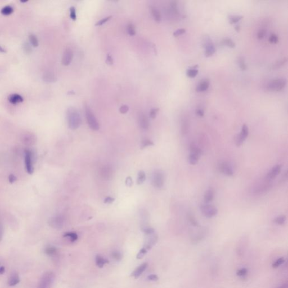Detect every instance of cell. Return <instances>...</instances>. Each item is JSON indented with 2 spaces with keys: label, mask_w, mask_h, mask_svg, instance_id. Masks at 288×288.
Masks as SVG:
<instances>
[{
  "label": "cell",
  "mask_w": 288,
  "mask_h": 288,
  "mask_svg": "<svg viewBox=\"0 0 288 288\" xmlns=\"http://www.w3.org/2000/svg\"><path fill=\"white\" fill-rule=\"evenodd\" d=\"M67 121L69 127L71 129H77L81 124V117L77 109L71 107L67 109Z\"/></svg>",
  "instance_id": "obj_1"
},
{
  "label": "cell",
  "mask_w": 288,
  "mask_h": 288,
  "mask_svg": "<svg viewBox=\"0 0 288 288\" xmlns=\"http://www.w3.org/2000/svg\"><path fill=\"white\" fill-rule=\"evenodd\" d=\"M287 84V79L285 78L274 79L267 84V88L270 91H280Z\"/></svg>",
  "instance_id": "obj_2"
},
{
  "label": "cell",
  "mask_w": 288,
  "mask_h": 288,
  "mask_svg": "<svg viewBox=\"0 0 288 288\" xmlns=\"http://www.w3.org/2000/svg\"><path fill=\"white\" fill-rule=\"evenodd\" d=\"M85 113L87 123L90 129L94 131L98 130L100 129V125L98 120L88 105H86L85 107Z\"/></svg>",
  "instance_id": "obj_3"
},
{
  "label": "cell",
  "mask_w": 288,
  "mask_h": 288,
  "mask_svg": "<svg viewBox=\"0 0 288 288\" xmlns=\"http://www.w3.org/2000/svg\"><path fill=\"white\" fill-rule=\"evenodd\" d=\"M55 278V275L51 271L45 273L39 282L37 288H50Z\"/></svg>",
  "instance_id": "obj_4"
},
{
  "label": "cell",
  "mask_w": 288,
  "mask_h": 288,
  "mask_svg": "<svg viewBox=\"0 0 288 288\" xmlns=\"http://www.w3.org/2000/svg\"><path fill=\"white\" fill-rule=\"evenodd\" d=\"M152 184L156 188L162 187L165 182V176L164 173L160 170H155L152 175Z\"/></svg>",
  "instance_id": "obj_5"
},
{
  "label": "cell",
  "mask_w": 288,
  "mask_h": 288,
  "mask_svg": "<svg viewBox=\"0 0 288 288\" xmlns=\"http://www.w3.org/2000/svg\"><path fill=\"white\" fill-rule=\"evenodd\" d=\"M201 211L206 218L213 217L218 213V209L216 206L206 203L201 205Z\"/></svg>",
  "instance_id": "obj_6"
},
{
  "label": "cell",
  "mask_w": 288,
  "mask_h": 288,
  "mask_svg": "<svg viewBox=\"0 0 288 288\" xmlns=\"http://www.w3.org/2000/svg\"><path fill=\"white\" fill-rule=\"evenodd\" d=\"M248 134H249V129L247 125L244 124L242 126L240 134L237 135L235 140V143L237 146H240L242 145V143L244 142V141L247 139Z\"/></svg>",
  "instance_id": "obj_7"
},
{
  "label": "cell",
  "mask_w": 288,
  "mask_h": 288,
  "mask_svg": "<svg viewBox=\"0 0 288 288\" xmlns=\"http://www.w3.org/2000/svg\"><path fill=\"white\" fill-rule=\"evenodd\" d=\"M204 46L205 47V55L206 57H209L213 55V54L216 51V48L209 37H206L204 41Z\"/></svg>",
  "instance_id": "obj_8"
},
{
  "label": "cell",
  "mask_w": 288,
  "mask_h": 288,
  "mask_svg": "<svg viewBox=\"0 0 288 288\" xmlns=\"http://www.w3.org/2000/svg\"><path fill=\"white\" fill-rule=\"evenodd\" d=\"M25 165L26 172L29 175H32L34 171L32 163V154L31 151L28 150H26L25 151Z\"/></svg>",
  "instance_id": "obj_9"
},
{
  "label": "cell",
  "mask_w": 288,
  "mask_h": 288,
  "mask_svg": "<svg viewBox=\"0 0 288 288\" xmlns=\"http://www.w3.org/2000/svg\"><path fill=\"white\" fill-rule=\"evenodd\" d=\"M219 170L220 172L227 176H232L234 175V170L231 165L227 162H223L220 164Z\"/></svg>",
  "instance_id": "obj_10"
},
{
  "label": "cell",
  "mask_w": 288,
  "mask_h": 288,
  "mask_svg": "<svg viewBox=\"0 0 288 288\" xmlns=\"http://www.w3.org/2000/svg\"><path fill=\"white\" fill-rule=\"evenodd\" d=\"M73 58V52L71 48H67L63 53V55L62 57V64L65 65H69Z\"/></svg>",
  "instance_id": "obj_11"
},
{
  "label": "cell",
  "mask_w": 288,
  "mask_h": 288,
  "mask_svg": "<svg viewBox=\"0 0 288 288\" xmlns=\"http://www.w3.org/2000/svg\"><path fill=\"white\" fill-rule=\"evenodd\" d=\"M49 224L53 228L60 229L63 226L64 218L61 216H55L50 220Z\"/></svg>",
  "instance_id": "obj_12"
},
{
  "label": "cell",
  "mask_w": 288,
  "mask_h": 288,
  "mask_svg": "<svg viewBox=\"0 0 288 288\" xmlns=\"http://www.w3.org/2000/svg\"><path fill=\"white\" fill-rule=\"evenodd\" d=\"M281 170V165H276L274 166L271 170L268 172L267 175L266 176V179L272 181L275 179Z\"/></svg>",
  "instance_id": "obj_13"
},
{
  "label": "cell",
  "mask_w": 288,
  "mask_h": 288,
  "mask_svg": "<svg viewBox=\"0 0 288 288\" xmlns=\"http://www.w3.org/2000/svg\"><path fill=\"white\" fill-rule=\"evenodd\" d=\"M100 175L104 180H109L112 179L113 176V172L112 167L109 165H105L103 167L101 170Z\"/></svg>",
  "instance_id": "obj_14"
},
{
  "label": "cell",
  "mask_w": 288,
  "mask_h": 288,
  "mask_svg": "<svg viewBox=\"0 0 288 288\" xmlns=\"http://www.w3.org/2000/svg\"><path fill=\"white\" fill-rule=\"evenodd\" d=\"M146 235L148 236V237L146 239V242L145 243L144 248H145L146 250H148L158 240V237L156 234H155V232Z\"/></svg>",
  "instance_id": "obj_15"
},
{
  "label": "cell",
  "mask_w": 288,
  "mask_h": 288,
  "mask_svg": "<svg viewBox=\"0 0 288 288\" xmlns=\"http://www.w3.org/2000/svg\"><path fill=\"white\" fill-rule=\"evenodd\" d=\"M139 123L140 127L143 129L146 130L149 127V120L144 113H141L139 115Z\"/></svg>",
  "instance_id": "obj_16"
},
{
  "label": "cell",
  "mask_w": 288,
  "mask_h": 288,
  "mask_svg": "<svg viewBox=\"0 0 288 288\" xmlns=\"http://www.w3.org/2000/svg\"><path fill=\"white\" fill-rule=\"evenodd\" d=\"M8 100L9 103L12 104H17L19 103H22L24 100L23 98L18 93H13L10 95L8 97Z\"/></svg>",
  "instance_id": "obj_17"
},
{
  "label": "cell",
  "mask_w": 288,
  "mask_h": 288,
  "mask_svg": "<svg viewBox=\"0 0 288 288\" xmlns=\"http://www.w3.org/2000/svg\"><path fill=\"white\" fill-rule=\"evenodd\" d=\"M209 87V81L207 79H203L199 83L196 87V91L197 92H203L207 90Z\"/></svg>",
  "instance_id": "obj_18"
},
{
  "label": "cell",
  "mask_w": 288,
  "mask_h": 288,
  "mask_svg": "<svg viewBox=\"0 0 288 288\" xmlns=\"http://www.w3.org/2000/svg\"><path fill=\"white\" fill-rule=\"evenodd\" d=\"M214 196H215V191H214V190L212 188L208 189L206 191L205 194H204V200L205 203L209 204V203H211V201L213 200Z\"/></svg>",
  "instance_id": "obj_19"
},
{
  "label": "cell",
  "mask_w": 288,
  "mask_h": 288,
  "mask_svg": "<svg viewBox=\"0 0 288 288\" xmlns=\"http://www.w3.org/2000/svg\"><path fill=\"white\" fill-rule=\"evenodd\" d=\"M147 267H148L147 263H143L139 266V267L134 270V273H132V276L135 278H137L143 273H144Z\"/></svg>",
  "instance_id": "obj_20"
},
{
  "label": "cell",
  "mask_w": 288,
  "mask_h": 288,
  "mask_svg": "<svg viewBox=\"0 0 288 288\" xmlns=\"http://www.w3.org/2000/svg\"><path fill=\"white\" fill-rule=\"evenodd\" d=\"M20 282V278L18 273H13L11 275L8 280V285L10 287H13L17 285Z\"/></svg>",
  "instance_id": "obj_21"
},
{
  "label": "cell",
  "mask_w": 288,
  "mask_h": 288,
  "mask_svg": "<svg viewBox=\"0 0 288 288\" xmlns=\"http://www.w3.org/2000/svg\"><path fill=\"white\" fill-rule=\"evenodd\" d=\"M151 13L155 21L157 22H160L161 21L162 16L160 14V12L156 7H151Z\"/></svg>",
  "instance_id": "obj_22"
},
{
  "label": "cell",
  "mask_w": 288,
  "mask_h": 288,
  "mask_svg": "<svg viewBox=\"0 0 288 288\" xmlns=\"http://www.w3.org/2000/svg\"><path fill=\"white\" fill-rule=\"evenodd\" d=\"M198 65H195L194 67H191L186 71V75L187 77L190 78L195 77L198 74V70L197 69Z\"/></svg>",
  "instance_id": "obj_23"
},
{
  "label": "cell",
  "mask_w": 288,
  "mask_h": 288,
  "mask_svg": "<svg viewBox=\"0 0 288 288\" xmlns=\"http://www.w3.org/2000/svg\"><path fill=\"white\" fill-rule=\"evenodd\" d=\"M14 11V9L12 6L10 5H7L4 7L1 10V13L4 15H9L11 14Z\"/></svg>",
  "instance_id": "obj_24"
},
{
  "label": "cell",
  "mask_w": 288,
  "mask_h": 288,
  "mask_svg": "<svg viewBox=\"0 0 288 288\" xmlns=\"http://www.w3.org/2000/svg\"><path fill=\"white\" fill-rule=\"evenodd\" d=\"M45 253L49 256H53L57 254V248L53 246H48L45 248Z\"/></svg>",
  "instance_id": "obj_25"
},
{
  "label": "cell",
  "mask_w": 288,
  "mask_h": 288,
  "mask_svg": "<svg viewBox=\"0 0 288 288\" xmlns=\"http://www.w3.org/2000/svg\"><path fill=\"white\" fill-rule=\"evenodd\" d=\"M108 262V261L106 259L100 256H97L96 257V263L98 267H103L104 264Z\"/></svg>",
  "instance_id": "obj_26"
},
{
  "label": "cell",
  "mask_w": 288,
  "mask_h": 288,
  "mask_svg": "<svg viewBox=\"0 0 288 288\" xmlns=\"http://www.w3.org/2000/svg\"><path fill=\"white\" fill-rule=\"evenodd\" d=\"M43 78H44V80L46 81V82H55L57 80V78L55 76V75L53 73L50 72H48L46 74H45Z\"/></svg>",
  "instance_id": "obj_27"
},
{
  "label": "cell",
  "mask_w": 288,
  "mask_h": 288,
  "mask_svg": "<svg viewBox=\"0 0 288 288\" xmlns=\"http://www.w3.org/2000/svg\"><path fill=\"white\" fill-rule=\"evenodd\" d=\"M286 220H287V217L285 215H280V216H278L276 217L274 220H273V222L277 224V225H283L285 222H286Z\"/></svg>",
  "instance_id": "obj_28"
},
{
  "label": "cell",
  "mask_w": 288,
  "mask_h": 288,
  "mask_svg": "<svg viewBox=\"0 0 288 288\" xmlns=\"http://www.w3.org/2000/svg\"><path fill=\"white\" fill-rule=\"evenodd\" d=\"M222 44L223 45H226L227 46L230 47L231 48H234L235 46V42L232 40L231 38H226L222 40L221 42Z\"/></svg>",
  "instance_id": "obj_29"
},
{
  "label": "cell",
  "mask_w": 288,
  "mask_h": 288,
  "mask_svg": "<svg viewBox=\"0 0 288 288\" xmlns=\"http://www.w3.org/2000/svg\"><path fill=\"white\" fill-rule=\"evenodd\" d=\"M29 40L32 46L36 47L38 46L39 43H38V38L36 35H35L34 34H30L29 35Z\"/></svg>",
  "instance_id": "obj_30"
},
{
  "label": "cell",
  "mask_w": 288,
  "mask_h": 288,
  "mask_svg": "<svg viewBox=\"0 0 288 288\" xmlns=\"http://www.w3.org/2000/svg\"><path fill=\"white\" fill-rule=\"evenodd\" d=\"M288 61L287 57H284L283 59L278 60V62H276L273 65V69H278L280 67L283 66Z\"/></svg>",
  "instance_id": "obj_31"
},
{
  "label": "cell",
  "mask_w": 288,
  "mask_h": 288,
  "mask_svg": "<svg viewBox=\"0 0 288 288\" xmlns=\"http://www.w3.org/2000/svg\"><path fill=\"white\" fill-rule=\"evenodd\" d=\"M237 62H238V65L240 67V68L241 69V70L242 71H245L247 69V65L245 62V60L244 59V57H240L238 59H237Z\"/></svg>",
  "instance_id": "obj_32"
},
{
  "label": "cell",
  "mask_w": 288,
  "mask_h": 288,
  "mask_svg": "<svg viewBox=\"0 0 288 288\" xmlns=\"http://www.w3.org/2000/svg\"><path fill=\"white\" fill-rule=\"evenodd\" d=\"M199 158L200 157L199 156L196 155L194 154H192V153H190L189 157V163H190L191 165H196L198 163Z\"/></svg>",
  "instance_id": "obj_33"
},
{
  "label": "cell",
  "mask_w": 288,
  "mask_h": 288,
  "mask_svg": "<svg viewBox=\"0 0 288 288\" xmlns=\"http://www.w3.org/2000/svg\"><path fill=\"white\" fill-rule=\"evenodd\" d=\"M146 179V175L143 170L140 171L138 173V178L137 180V183L139 185L142 184Z\"/></svg>",
  "instance_id": "obj_34"
},
{
  "label": "cell",
  "mask_w": 288,
  "mask_h": 288,
  "mask_svg": "<svg viewBox=\"0 0 288 288\" xmlns=\"http://www.w3.org/2000/svg\"><path fill=\"white\" fill-rule=\"evenodd\" d=\"M126 31L127 33L130 36H134L136 35V29L135 26L132 24H129L127 26Z\"/></svg>",
  "instance_id": "obj_35"
},
{
  "label": "cell",
  "mask_w": 288,
  "mask_h": 288,
  "mask_svg": "<svg viewBox=\"0 0 288 288\" xmlns=\"http://www.w3.org/2000/svg\"><path fill=\"white\" fill-rule=\"evenodd\" d=\"M242 18L243 16L241 15H230L228 17L229 22L230 24H234L239 21Z\"/></svg>",
  "instance_id": "obj_36"
},
{
  "label": "cell",
  "mask_w": 288,
  "mask_h": 288,
  "mask_svg": "<svg viewBox=\"0 0 288 288\" xmlns=\"http://www.w3.org/2000/svg\"><path fill=\"white\" fill-rule=\"evenodd\" d=\"M187 219L192 226L195 227L198 226V223L196 221L195 218L194 217V216H193V215L192 213H189L187 214Z\"/></svg>",
  "instance_id": "obj_37"
},
{
  "label": "cell",
  "mask_w": 288,
  "mask_h": 288,
  "mask_svg": "<svg viewBox=\"0 0 288 288\" xmlns=\"http://www.w3.org/2000/svg\"><path fill=\"white\" fill-rule=\"evenodd\" d=\"M189 124L188 121L186 120H184L182 122V127H181L182 134H187L189 131Z\"/></svg>",
  "instance_id": "obj_38"
},
{
  "label": "cell",
  "mask_w": 288,
  "mask_h": 288,
  "mask_svg": "<svg viewBox=\"0 0 288 288\" xmlns=\"http://www.w3.org/2000/svg\"><path fill=\"white\" fill-rule=\"evenodd\" d=\"M64 237H67L69 238L70 240L72 242H75L78 239V235L75 232H67L65 234Z\"/></svg>",
  "instance_id": "obj_39"
},
{
  "label": "cell",
  "mask_w": 288,
  "mask_h": 288,
  "mask_svg": "<svg viewBox=\"0 0 288 288\" xmlns=\"http://www.w3.org/2000/svg\"><path fill=\"white\" fill-rule=\"evenodd\" d=\"M154 145V143L152 141L148 140V139H146V140H144L142 141L141 145V149H144V148L150 146H153Z\"/></svg>",
  "instance_id": "obj_40"
},
{
  "label": "cell",
  "mask_w": 288,
  "mask_h": 288,
  "mask_svg": "<svg viewBox=\"0 0 288 288\" xmlns=\"http://www.w3.org/2000/svg\"><path fill=\"white\" fill-rule=\"evenodd\" d=\"M237 275L240 278H243L246 276L248 274V270L246 268H242L237 270Z\"/></svg>",
  "instance_id": "obj_41"
},
{
  "label": "cell",
  "mask_w": 288,
  "mask_h": 288,
  "mask_svg": "<svg viewBox=\"0 0 288 288\" xmlns=\"http://www.w3.org/2000/svg\"><path fill=\"white\" fill-rule=\"evenodd\" d=\"M284 262V259L283 258H280L273 263V267L275 268L278 267L280 266L283 264Z\"/></svg>",
  "instance_id": "obj_42"
},
{
  "label": "cell",
  "mask_w": 288,
  "mask_h": 288,
  "mask_svg": "<svg viewBox=\"0 0 288 288\" xmlns=\"http://www.w3.org/2000/svg\"><path fill=\"white\" fill-rule=\"evenodd\" d=\"M70 16H71V18L73 21H76V19H77L76 9L73 6H72L70 8Z\"/></svg>",
  "instance_id": "obj_43"
},
{
  "label": "cell",
  "mask_w": 288,
  "mask_h": 288,
  "mask_svg": "<svg viewBox=\"0 0 288 288\" xmlns=\"http://www.w3.org/2000/svg\"><path fill=\"white\" fill-rule=\"evenodd\" d=\"M268 40H269L270 42H271L272 43H276L278 42V36L276 34L273 33L270 36Z\"/></svg>",
  "instance_id": "obj_44"
},
{
  "label": "cell",
  "mask_w": 288,
  "mask_h": 288,
  "mask_svg": "<svg viewBox=\"0 0 288 288\" xmlns=\"http://www.w3.org/2000/svg\"><path fill=\"white\" fill-rule=\"evenodd\" d=\"M159 108H153L150 112V117L151 118H155L157 114L159 112Z\"/></svg>",
  "instance_id": "obj_45"
},
{
  "label": "cell",
  "mask_w": 288,
  "mask_h": 288,
  "mask_svg": "<svg viewBox=\"0 0 288 288\" xmlns=\"http://www.w3.org/2000/svg\"><path fill=\"white\" fill-rule=\"evenodd\" d=\"M112 16H107L105 18H104L103 19L100 20V21H98V22H97L96 24H95V26H101L103 25L104 24H105V23H107L110 19L112 18Z\"/></svg>",
  "instance_id": "obj_46"
},
{
  "label": "cell",
  "mask_w": 288,
  "mask_h": 288,
  "mask_svg": "<svg viewBox=\"0 0 288 288\" xmlns=\"http://www.w3.org/2000/svg\"><path fill=\"white\" fill-rule=\"evenodd\" d=\"M112 257L114 259L117 260V261H120L122 258L121 254L119 252H117V251L113 252L112 254Z\"/></svg>",
  "instance_id": "obj_47"
},
{
  "label": "cell",
  "mask_w": 288,
  "mask_h": 288,
  "mask_svg": "<svg viewBox=\"0 0 288 288\" xmlns=\"http://www.w3.org/2000/svg\"><path fill=\"white\" fill-rule=\"evenodd\" d=\"M266 34V30L264 29H261L258 32V38L262 39L264 37Z\"/></svg>",
  "instance_id": "obj_48"
},
{
  "label": "cell",
  "mask_w": 288,
  "mask_h": 288,
  "mask_svg": "<svg viewBox=\"0 0 288 288\" xmlns=\"http://www.w3.org/2000/svg\"><path fill=\"white\" fill-rule=\"evenodd\" d=\"M186 32L185 29L184 28H180V29H179L175 31L174 33H173V36L175 37H177V36H180V35H181L184 33H185Z\"/></svg>",
  "instance_id": "obj_49"
},
{
  "label": "cell",
  "mask_w": 288,
  "mask_h": 288,
  "mask_svg": "<svg viewBox=\"0 0 288 288\" xmlns=\"http://www.w3.org/2000/svg\"><path fill=\"white\" fill-rule=\"evenodd\" d=\"M129 107L126 105H123L119 108V112L122 114H126L129 111Z\"/></svg>",
  "instance_id": "obj_50"
},
{
  "label": "cell",
  "mask_w": 288,
  "mask_h": 288,
  "mask_svg": "<svg viewBox=\"0 0 288 288\" xmlns=\"http://www.w3.org/2000/svg\"><path fill=\"white\" fill-rule=\"evenodd\" d=\"M147 252V250L143 248L142 249H141V251H140L139 253V254L137 255V259H141L142 258H143L145 254Z\"/></svg>",
  "instance_id": "obj_51"
},
{
  "label": "cell",
  "mask_w": 288,
  "mask_h": 288,
  "mask_svg": "<svg viewBox=\"0 0 288 288\" xmlns=\"http://www.w3.org/2000/svg\"><path fill=\"white\" fill-rule=\"evenodd\" d=\"M106 62H107V64H108V65H112L113 64V59L112 57L109 54H108L107 57Z\"/></svg>",
  "instance_id": "obj_52"
},
{
  "label": "cell",
  "mask_w": 288,
  "mask_h": 288,
  "mask_svg": "<svg viewBox=\"0 0 288 288\" xmlns=\"http://www.w3.org/2000/svg\"><path fill=\"white\" fill-rule=\"evenodd\" d=\"M126 185L127 186H129V187H131L132 185L133 184V181H132V179L131 177H127V179H126Z\"/></svg>",
  "instance_id": "obj_53"
},
{
  "label": "cell",
  "mask_w": 288,
  "mask_h": 288,
  "mask_svg": "<svg viewBox=\"0 0 288 288\" xmlns=\"http://www.w3.org/2000/svg\"><path fill=\"white\" fill-rule=\"evenodd\" d=\"M196 114L199 116V117H203L204 115V110L201 109H198L196 110Z\"/></svg>",
  "instance_id": "obj_54"
},
{
  "label": "cell",
  "mask_w": 288,
  "mask_h": 288,
  "mask_svg": "<svg viewBox=\"0 0 288 288\" xmlns=\"http://www.w3.org/2000/svg\"><path fill=\"white\" fill-rule=\"evenodd\" d=\"M4 235V226L2 223L0 222V242L2 241Z\"/></svg>",
  "instance_id": "obj_55"
},
{
  "label": "cell",
  "mask_w": 288,
  "mask_h": 288,
  "mask_svg": "<svg viewBox=\"0 0 288 288\" xmlns=\"http://www.w3.org/2000/svg\"><path fill=\"white\" fill-rule=\"evenodd\" d=\"M114 199L112 197H110V196H108L107 198H106L104 200V203H107V204H110L112 203H113L114 201Z\"/></svg>",
  "instance_id": "obj_56"
},
{
  "label": "cell",
  "mask_w": 288,
  "mask_h": 288,
  "mask_svg": "<svg viewBox=\"0 0 288 288\" xmlns=\"http://www.w3.org/2000/svg\"><path fill=\"white\" fill-rule=\"evenodd\" d=\"M24 50L26 51V53L31 52V50H32L31 47H30L29 45V43H24Z\"/></svg>",
  "instance_id": "obj_57"
},
{
  "label": "cell",
  "mask_w": 288,
  "mask_h": 288,
  "mask_svg": "<svg viewBox=\"0 0 288 288\" xmlns=\"http://www.w3.org/2000/svg\"><path fill=\"white\" fill-rule=\"evenodd\" d=\"M148 279H149V280H151V281H157V280H158V276H157V275H154V274H153V275H149V276L148 277Z\"/></svg>",
  "instance_id": "obj_58"
},
{
  "label": "cell",
  "mask_w": 288,
  "mask_h": 288,
  "mask_svg": "<svg viewBox=\"0 0 288 288\" xmlns=\"http://www.w3.org/2000/svg\"><path fill=\"white\" fill-rule=\"evenodd\" d=\"M9 181L11 184H12L16 181V177L14 175H10L9 177Z\"/></svg>",
  "instance_id": "obj_59"
},
{
  "label": "cell",
  "mask_w": 288,
  "mask_h": 288,
  "mask_svg": "<svg viewBox=\"0 0 288 288\" xmlns=\"http://www.w3.org/2000/svg\"><path fill=\"white\" fill-rule=\"evenodd\" d=\"M278 288H288V284L287 283H284L281 285H280Z\"/></svg>",
  "instance_id": "obj_60"
},
{
  "label": "cell",
  "mask_w": 288,
  "mask_h": 288,
  "mask_svg": "<svg viewBox=\"0 0 288 288\" xmlns=\"http://www.w3.org/2000/svg\"><path fill=\"white\" fill-rule=\"evenodd\" d=\"M6 50L5 48L0 45V53H6Z\"/></svg>",
  "instance_id": "obj_61"
},
{
  "label": "cell",
  "mask_w": 288,
  "mask_h": 288,
  "mask_svg": "<svg viewBox=\"0 0 288 288\" xmlns=\"http://www.w3.org/2000/svg\"><path fill=\"white\" fill-rule=\"evenodd\" d=\"M5 268L4 267L2 266V267H0V274H3L4 273H5Z\"/></svg>",
  "instance_id": "obj_62"
},
{
  "label": "cell",
  "mask_w": 288,
  "mask_h": 288,
  "mask_svg": "<svg viewBox=\"0 0 288 288\" xmlns=\"http://www.w3.org/2000/svg\"><path fill=\"white\" fill-rule=\"evenodd\" d=\"M235 30H236L237 32H239L240 30V26H239V25H237V26H235Z\"/></svg>",
  "instance_id": "obj_63"
},
{
  "label": "cell",
  "mask_w": 288,
  "mask_h": 288,
  "mask_svg": "<svg viewBox=\"0 0 288 288\" xmlns=\"http://www.w3.org/2000/svg\"><path fill=\"white\" fill-rule=\"evenodd\" d=\"M28 1H21V2H27Z\"/></svg>",
  "instance_id": "obj_64"
}]
</instances>
